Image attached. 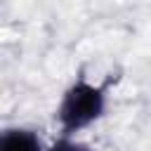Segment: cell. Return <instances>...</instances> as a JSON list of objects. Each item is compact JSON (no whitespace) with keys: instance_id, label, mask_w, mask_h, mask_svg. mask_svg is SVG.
<instances>
[{"instance_id":"2","label":"cell","mask_w":151,"mask_h":151,"mask_svg":"<svg viewBox=\"0 0 151 151\" xmlns=\"http://www.w3.org/2000/svg\"><path fill=\"white\" fill-rule=\"evenodd\" d=\"M0 151H42V144L35 132L31 130H5L0 139Z\"/></svg>"},{"instance_id":"3","label":"cell","mask_w":151,"mask_h":151,"mask_svg":"<svg viewBox=\"0 0 151 151\" xmlns=\"http://www.w3.org/2000/svg\"><path fill=\"white\" fill-rule=\"evenodd\" d=\"M50 151H92V149H87L85 144L73 142V139H68V137H61L59 142H54V144H52V149H50Z\"/></svg>"},{"instance_id":"1","label":"cell","mask_w":151,"mask_h":151,"mask_svg":"<svg viewBox=\"0 0 151 151\" xmlns=\"http://www.w3.org/2000/svg\"><path fill=\"white\" fill-rule=\"evenodd\" d=\"M104 87L99 85H90L83 76L66 90L61 106L57 111L59 125L64 130V134H71L85 125H90L92 120H97L104 113Z\"/></svg>"}]
</instances>
